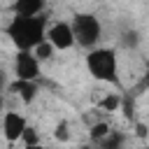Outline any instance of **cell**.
Returning <instances> with one entry per match:
<instances>
[{"instance_id":"obj_1","label":"cell","mask_w":149,"mask_h":149,"mask_svg":"<svg viewBox=\"0 0 149 149\" xmlns=\"http://www.w3.org/2000/svg\"><path fill=\"white\" fill-rule=\"evenodd\" d=\"M47 19L44 16H35V19H28V16H14L5 33L9 35V40L19 47V51H33L35 47H40L44 40H47Z\"/></svg>"},{"instance_id":"obj_2","label":"cell","mask_w":149,"mask_h":149,"mask_svg":"<svg viewBox=\"0 0 149 149\" xmlns=\"http://www.w3.org/2000/svg\"><path fill=\"white\" fill-rule=\"evenodd\" d=\"M86 68H88V72L93 74V79L116 81V70H119L116 54H114L112 49H107V47H100V49L88 51V56H86Z\"/></svg>"},{"instance_id":"obj_3","label":"cell","mask_w":149,"mask_h":149,"mask_svg":"<svg viewBox=\"0 0 149 149\" xmlns=\"http://www.w3.org/2000/svg\"><path fill=\"white\" fill-rule=\"evenodd\" d=\"M72 33H74V42L84 49H95L100 35H102V26L93 14H74L72 19Z\"/></svg>"},{"instance_id":"obj_4","label":"cell","mask_w":149,"mask_h":149,"mask_svg":"<svg viewBox=\"0 0 149 149\" xmlns=\"http://www.w3.org/2000/svg\"><path fill=\"white\" fill-rule=\"evenodd\" d=\"M14 72L21 81H35L40 77V61L33 51H19L14 58Z\"/></svg>"},{"instance_id":"obj_5","label":"cell","mask_w":149,"mask_h":149,"mask_svg":"<svg viewBox=\"0 0 149 149\" xmlns=\"http://www.w3.org/2000/svg\"><path fill=\"white\" fill-rule=\"evenodd\" d=\"M47 40L54 44V49H70L74 44V33H72V23H65V21H56L49 26L47 30Z\"/></svg>"},{"instance_id":"obj_6","label":"cell","mask_w":149,"mask_h":149,"mask_svg":"<svg viewBox=\"0 0 149 149\" xmlns=\"http://www.w3.org/2000/svg\"><path fill=\"white\" fill-rule=\"evenodd\" d=\"M28 128V121L19 112H5L2 116V135L7 142H19Z\"/></svg>"},{"instance_id":"obj_7","label":"cell","mask_w":149,"mask_h":149,"mask_svg":"<svg viewBox=\"0 0 149 149\" xmlns=\"http://www.w3.org/2000/svg\"><path fill=\"white\" fill-rule=\"evenodd\" d=\"M14 9V16H28V19H35V16H42L44 12V2L42 0H19L12 5Z\"/></svg>"},{"instance_id":"obj_8","label":"cell","mask_w":149,"mask_h":149,"mask_svg":"<svg viewBox=\"0 0 149 149\" xmlns=\"http://www.w3.org/2000/svg\"><path fill=\"white\" fill-rule=\"evenodd\" d=\"M9 91L16 93L26 105H30V102L37 98V84H35V81H21V79H16V81L9 86Z\"/></svg>"},{"instance_id":"obj_9","label":"cell","mask_w":149,"mask_h":149,"mask_svg":"<svg viewBox=\"0 0 149 149\" xmlns=\"http://www.w3.org/2000/svg\"><path fill=\"white\" fill-rule=\"evenodd\" d=\"M109 133H112V128H109L105 121H98V123H93V126L88 128V137H91L93 142H98V144H100Z\"/></svg>"},{"instance_id":"obj_10","label":"cell","mask_w":149,"mask_h":149,"mask_svg":"<svg viewBox=\"0 0 149 149\" xmlns=\"http://www.w3.org/2000/svg\"><path fill=\"white\" fill-rule=\"evenodd\" d=\"M123 142H126V135L119 133V130H112V133L100 142V149H121Z\"/></svg>"},{"instance_id":"obj_11","label":"cell","mask_w":149,"mask_h":149,"mask_svg":"<svg viewBox=\"0 0 149 149\" xmlns=\"http://www.w3.org/2000/svg\"><path fill=\"white\" fill-rule=\"evenodd\" d=\"M98 105H100V109H105V112H116V109L121 107V95H119V93H107Z\"/></svg>"},{"instance_id":"obj_12","label":"cell","mask_w":149,"mask_h":149,"mask_svg":"<svg viewBox=\"0 0 149 149\" xmlns=\"http://www.w3.org/2000/svg\"><path fill=\"white\" fill-rule=\"evenodd\" d=\"M33 54H35V58H37V61H49V58H51V54H54V44H51L49 40H44L40 47H35V49H33Z\"/></svg>"},{"instance_id":"obj_13","label":"cell","mask_w":149,"mask_h":149,"mask_svg":"<svg viewBox=\"0 0 149 149\" xmlns=\"http://www.w3.org/2000/svg\"><path fill=\"white\" fill-rule=\"evenodd\" d=\"M21 142L26 144V147H33V144H40V133L33 128V126H28L26 128V133H23V137H21Z\"/></svg>"},{"instance_id":"obj_14","label":"cell","mask_w":149,"mask_h":149,"mask_svg":"<svg viewBox=\"0 0 149 149\" xmlns=\"http://www.w3.org/2000/svg\"><path fill=\"white\" fill-rule=\"evenodd\" d=\"M54 137H56L58 142H68V140H70V133H68V123H65V121H61V123L56 126Z\"/></svg>"},{"instance_id":"obj_15","label":"cell","mask_w":149,"mask_h":149,"mask_svg":"<svg viewBox=\"0 0 149 149\" xmlns=\"http://www.w3.org/2000/svg\"><path fill=\"white\" fill-rule=\"evenodd\" d=\"M135 44H137V33H135V30L126 33V35H123V47H135Z\"/></svg>"},{"instance_id":"obj_16","label":"cell","mask_w":149,"mask_h":149,"mask_svg":"<svg viewBox=\"0 0 149 149\" xmlns=\"http://www.w3.org/2000/svg\"><path fill=\"white\" fill-rule=\"evenodd\" d=\"M137 135H140V137H144V135H147V126L137 123Z\"/></svg>"},{"instance_id":"obj_17","label":"cell","mask_w":149,"mask_h":149,"mask_svg":"<svg viewBox=\"0 0 149 149\" xmlns=\"http://www.w3.org/2000/svg\"><path fill=\"white\" fill-rule=\"evenodd\" d=\"M23 149H47V147H42V144H33V147H23Z\"/></svg>"},{"instance_id":"obj_18","label":"cell","mask_w":149,"mask_h":149,"mask_svg":"<svg viewBox=\"0 0 149 149\" xmlns=\"http://www.w3.org/2000/svg\"><path fill=\"white\" fill-rule=\"evenodd\" d=\"M79 149H93V147H88V144H84V147H79Z\"/></svg>"},{"instance_id":"obj_19","label":"cell","mask_w":149,"mask_h":149,"mask_svg":"<svg viewBox=\"0 0 149 149\" xmlns=\"http://www.w3.org/2000/svg\"><path fill=\"white\" fill-rule=\"evenodd\" d=\"M142 149H149V147H142Z\"/></svg>"}]
</instances>
